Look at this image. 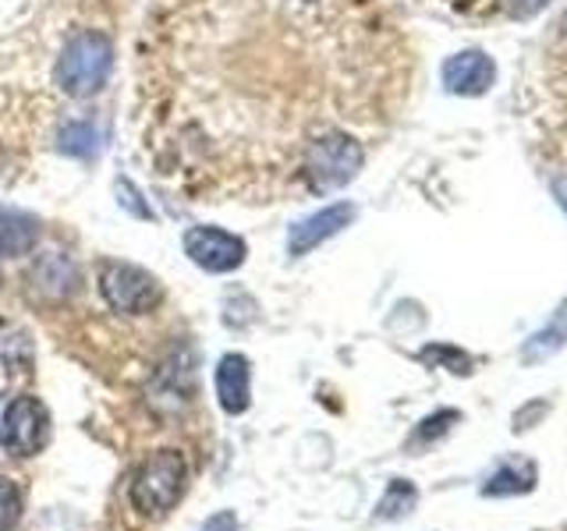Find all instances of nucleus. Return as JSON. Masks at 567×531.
<instances>
[{"label":"nucleus","mask_w":567,"mask_h":531,"mask_svg":"<svg viewBox=\"0 0 567 531\" xmlns=\"http://www.w3.org/2000/svg\"><path fill=\"white\" fill-rule=\"evenodd\" d=\"M404 88L372 0H153L132 124L159 185L270 206L351 185Z\"/></svg>","instance_id":"obj_1"},{"label":"nucleus","mask_w":567,"mask_h":531,"mask_svg":"<svg viewBox=\"0 0 567 531\" xmlns=\"http://www.w3.org/2000/svg\"><path fill=\"white\" fill-rule=\"evenodd\" d=\"M132 0H0V185L50 156H93V103L111 85Z\"/></svg>","instance_id":"obj_2"},{"label":"nucleus","mask_w":567,"mask_h":531,"mask_svg":"<svg viewBox=\"0 0 567 531\" xmlns=\"http://www.w3.org/2000/svg\"><path fill=\"white\" fill-rule=\"evenodd\" d=\"M188 492V460L182 450H153L128 475V503L138 518L164 521Z\"/></svg>","instance_id":"obj_3"},{"label":"nucleus","mask_w":567,"mask_h":531,"mask_svg":"<svg viewBox=\"0 0 567 531\" xmlns=\"http://www.w3.org/2000/svg\"><path fill=\"white\" fill-rule=\"evenodd\" d=\"M96 288L103 305L117 315H150L164 305V288L153 273L142 266L121 262V259H103L96 266Z\"/></svg>","instance_id":"obj_4"},{"label":"nucleus","mask_w":567,"mask_h":531,"mask_svg":"<svg viewBox=\"0 0 567 531\" xmlns=\"http://www.w3.org/2000/svg\"><path fill=\"white\" fill-rule=\"evenodd\" d=\"M50 442V412L40 397H18L8 404L0 425V447L11 457H35Z\"/></svg>","instance_id":"obj_5"},{"label":"nucleus","mask_w":567,"mask_h":531,"mask_svg":"<svg viewBox=\"0 0 567 531\" xmlns=\"http://www.w3.org/2000/svg\"><path fill=\"white\" fill-rule=\"evenodd\" d=\"M182 244H185V256L206 273H230V270H238L248 256V248L238 235H227V230L209 227V223L192 227Z\"/></svg>","instance_id":"obj_6"},{"label":"nucleus","mask_w":567,"mask_h":531,"mask_svg":"<svg viewBox=\"0 0 567 531\" xmlns=\"http://www.w3.org/2000/svg\"><path fill=\"white\" fill-rule=\"evenodd\" d=\"M496 82V64L483 50H465L454 53L451 61H443V85L454 96H483Z\"/></svg>","instance_id":"obj_7"},{"label":"nucleus","mask_w":567,"mask_h":531,"mask_svg":"<svg viewBox=\"0 0 567 531\" xmlns=\"http://www.w3.org/2000/svg\"><path fill=\"white\" fill-rule=\"evenodd\" d=\"M217 404L224 407V415H245L252 404V365L238 351L217 362Z\"/></svg>","instance_id":"obj_8"},{"label":"nucleus","mask_w":567,"mask_h":531,"mask_svg":"<svg viewBox=\"0 0 567 531\" xmlns=\"http://www.w3.org/2000/svg\"><path fill=\"white\" fill-rule=\"evenodd\" d=\"M354 220V206L351 202H337V206H327V209H319L316 217L309 220H301L295 230H291V256H309L312 248H319L327 238L333 235H341L344 227H351Z\"/></svg>","instance_id":"obj_9"},{"label":"nucleus","mask_w":567,"mask_h":531,"mask_svg":"<svg viewBox=\"0 0 567 531\" xmlns=\"http://www.w3.org/2000/svg\"><path fill=\"white\" fill-rule=\"evenodd\" d=\"M35 244H40V223L25 212L0 206V259L29 256Z\"/></svg>","instance_id":"obj_10"},{"label":"nucleus","mask_w":567,"mask_h":531,"mask_svg":"<svg viewBox=\"0 0 567 531\" xmlns=\"http://www.w3.org/2000/svg\"><path fill=\"white\" fill-rule=\"evenodd\" d=\"M536 482H539V468L528 457H511L507 465H501L486 478L483 496H525L536 489Z\"/></svg>","instance_id":"obj_11"},{"label":"nucleus","mask_w":567,"mask_h":531,"mask_svg":"<svg viewBox=\"0 0 567 531\" xmlns=\"http://www.w3.org/2000/svg\"><path fill=\"white\" fill-rule=\"evenodd\" d=\"M32 280H35V288H40L47 298H64V294H71L79 288V273H75V266H71L68 259H61V256H50V259H43L40 262V270L32 273Z\"/></svg>","instance_id":"obj_12"},{"label":"nucleus","mask_w":567,"mask_h":531,"mask_svg":"<svg viewBox=\"0 0 567 531\" xmlns=\"http://www.w3.org/2000/svg\"><path fill=\"white\" fill-rule=\"evenodd\" d=\"M564 341H567V301L560 305V312H557L554 323H549L546 330H539V333H532V336H528V344H525V351H522V358H525V362H543V358H549V354H557V351L564 347Z\"/></svg>","instance_id":"obj_13"},{"label":"nucleus","mask_w":567,"mask_h":531,"mask_svg":"<svg viewBox=\"0 0 567 531\" xmlns=\"http://www.w3.org/2000/svg\"><path fill=\"white\" fill-rule=\"evenodd\" d=\"M419 503V489L408 482V478H394V482L386 486V496L380 500V518L383 521H394V518H404L408 510Z\"/></svg>","instance_id":"obj_14"},{"label":"nucleus","mask_w":567,"mask_h":531,"mask_svg":"<svg viewBox=\"0 0 567 531\" xmlns=\"http://www.w3.org/2000/svg\"><path fill=\"white\" fill-rule=\"evenodd\" d=\"M419 358L425 365H443L447 372H457V376H472V358L465 351L457 347H447V344H436V347H425Z\"/></svg>","instance_id":"obj_15"},{"label":"nucleus","mask_w":567,"mask_h":531,"mask_svg":"<svg viewBox=\"0 0 567 531\" xmlns=\"http://www.w3.org/2000/svg\"><path fill=\"white\" fill-rule=\"evenodd\" d=\"M454 421H461L457 412H436V415H430V418H425V421L419 425V429H415L412 447H415V442H436L440 436H447V433L454 429Z\"/></svg>","instance_id":"obj_16"},{"label":"nucleus","mask_w":567,"mask_h":531,"mask_svg":"<svg viewBox=\"0 0 567 531\" xmlns=\"http://www.w3.org/2000/svg\"><path fill=\"white\" fill-rule=\"evenodd\" d=\"M18 518H22V492L11 478L0 475V531H8Z\"/></svg>","instance_id":"obj_17"},{"label":"nucleus","mask_w":567,"mask_h":531,"mask_svg":"<svg viewBox=\"0 0 567 531\" xmlns=\"http://www.w3.org/2000/svg\"><path fill=\"white\" fill-rule=\"evenodd\" d=\"M203 531H238V513L235 510H220L217 518H209Z\"/></svg>","instance_id":"obj_18"},{"label":"nucleus","mask_w":567,"mask_h":531,"mask_svg":"<svg viewBox=\"0 0 567 531\" xmlns=\"http://www.w3.org/2000/svg\"><path fill=\"white\" fill-rule=\"evenodd\" d=\"M557 195H560V206L567 209V188L564 185H557Z\"/></svg>","instance_id":"obj_19"},{"label":"nucleus","mask_w":567,"mask_h":531,"mask_svg":"<svg viewBox=\"0 0 567 531\" xmlns=\"http://www.w3.org/2000/svg\"><path fill=\"white\" fill-rule=\"evenodd\" d=\"M560 35H564V40H567V14H564V22H560Z\"/></svg>","instance_id":"obj_20"}]
</instances>
